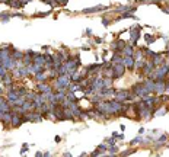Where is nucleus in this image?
Returning a JSON list of instances; mask_svg holds the SVG:
<instances>
[{
  "label": "nucleus",
  "instance_id": "nucleus-6",
  "mask_svg": "<svg viewBox=\"0 0 169 157\" xmlns=\"http://www.w3.org/2000/svg\"><path fill=\"white\" fill-rule=\"evenodd\" d=\"M111 83H112V79H104V87H111Z\"/></svg>",
  "mask_w": 169,
  "mask_h": 157
},
{
  "label": "nucleus",
  "instance_id": "nucleus-1",
  "mask_svg": "<svg viewBox=\"0 0 169 157\" xmlns=\"http://www.w3.org/2000/svg\"><path fill=\"white\" fill-rule=\"evenodd\" d=\"M130 98H133L130 92H118V93H115V100H118V102H124V100H127Z\"/></svg>",
  "mask_w": 169,
  "mask_h": 157
},
{
  "label": "nucleus",
  "instance_id": "nucleus-7",
  "mask_svg": "<svg viewBox=\"0 0 169 157\" xmlns=\"http://www.w3.org/2000/svg\"><path fill=\"white\" fill-rule=\"evenodd\" d=\"M146 41H147V42H153V38H152L150 35H147V36H146Z\"/></svg>",
  "mask_w": 169,
  "mask_h": 157
},
{
  "label": "nucleus",
  "instance_id": "nucleus-5",
  "mask_svg": "<svg viewBox=\"0 0 169 157\" xmlns=\"http://www.w3.org/2000/svg\"><path fill=\"white\" fill-rule=\"evenodd\" d=\"M12 57H13L15 60H20V58H23V54L19 53V51H15V53L12 54Z\"/></svg>",
  "mask_w": 169,
  "mask_h": 157
},
{
  "label": "nucleus",
  "instance_id": "nucleus-2",
  "mask_svg": "<svg viewBox=\"0 0 169 157\" xmlns=\"http://www.w3.org/2000/svg\"><path fill=\"white\" fill-rule=\"evenodd\" d=\"M124 65H126V69H128V70L134 69V58H133V55L124 57Z\"/></svg>",
  "mask_w": 169,
  "mask_h": 157
},
{
  "label": "nucleus",
  "instance_id": "nucleus-4",
  "mask_svg": "<svg viewBox=\"0 0 169 157\" xmlns=\"http://www.w3.org/2000/svg\"><path fill=\"white\" fill-rule=\"evenodd\" d=\"M133 53H134L133 47H130V45H126V47L123 48V51H121V55L127 57V55H133Z\"/></svg>",
  "mask_w": 169,
  "mask_h": 157
},
{
  "label": "nucleus",
  "instance_id": "nucleus-8",
  "mask_svg": "<svg viewBox=\"0 0 169 157\" xmlns=\"http://www.w3.org/2000/svg\"><path fill=\"white\" fill-rule=\"evenodd\" d=\"M56 2H57V3H60V5H66L67 0H56Z\"/></svg>",
  "mask_w": 169,
  "mask_h": 157
},
{
  "label": "nucleus",
  "instance_id": "nucleus-3",
  "mask_svg": "<svg viewBox=\"0 0 169 157\" xmlns=\"http://www.w3.org/2000/svg\"><path fill=\"white\" fill-rule=\"evenodd\" d=\"M22 122H23V117H19L18 114L12 115V125H13V127H18V125H20Z\"/></svg>",
  "mask_w": 169,
  "mask_h": 157
}]
</instances>
